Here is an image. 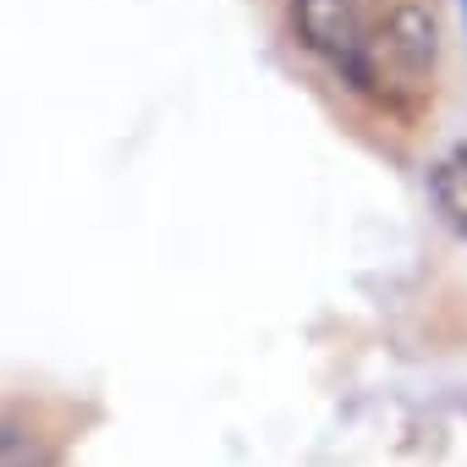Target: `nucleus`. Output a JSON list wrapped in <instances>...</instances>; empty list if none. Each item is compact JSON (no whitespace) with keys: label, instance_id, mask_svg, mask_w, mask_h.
Instances as JSON below:
<instances>
[{"label":"nucleus","instance_id":"f257e3e1","mask_svg":"<svg viewBox=\"0 0 467 467\" xmlns=\"http://www.w3.org/2000/svg\"><path fill=\"white\" fill-rule=\"evenodd\" d=\"M286 45L379 138H418L440 99V0H270Z\"/></svg>","mask_w":467,"mask_h":467},{"label":"nucleus","instance_id":"f03ea898","mask_svg":"<svg viewBox=\"0 0 467 467\" xmlns=\"http://www.w3.org/2000/svg\"><path fill=\"white\" fill-rule=\"evenodd\" d=\"M61 445H67V423H56L50 407L0 412V467H56Z\"/></svg>","mask_w":467,"mask_h":467},{"label":"nucleus","instance_id":"7ed1b4c3","mask_svg":"<svg viewBox=\"0 0 467 467\" xmlns=\"http://www.w3.org/2000/svg\"><path fill=\"white\" fill-rule=\"evenodd\" d=\"M429 198H434L440 220L456 231V237H467V143L451 149V154L429 171Z\"/></svg>","mask_w":467,"mask_h":467},{"label":"nucleus","instance_id":"20e7f679","mask_svg":"<svg viewBox=\"0 0 467 467\" xmlns=\"http://www.w3.org/2000/svg\"><path fill=\"white\" fill-rule=\"evenodd\" d=\"M462 12H467V0H462Z\"/></svg>","mask_w":467,"mask_h":467}]
</instances>
